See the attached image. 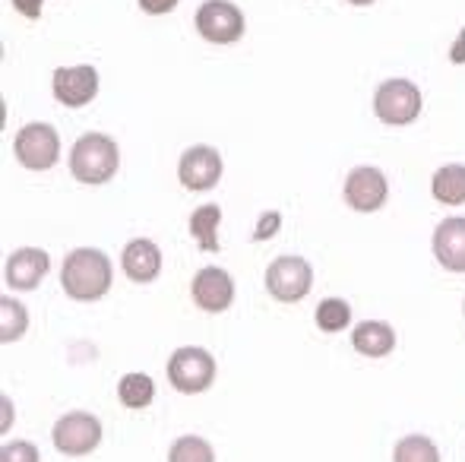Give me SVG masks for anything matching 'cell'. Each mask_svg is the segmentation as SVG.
<instances>
[{
	"label": "cell",
	"instance_id": "obj_1",
	"mask_svg": "<svg viewBox=\"0 0 465 462\" xmlns=\"http://www.w3.org/2000/svg\"><path fill=\"white\" fill-rule=\"evenodd\" d=\"M61 285L74 301H98L111 289V260L95 247H76L64 260Z\"/></svg>",
	"mask_w": 465,
	"mask_h": 462
},
{
	"label": "cell",
	"instance_id": "obj_2",
	"mask_svg": "<svg viewBox=\"0 0 465 462\" xmlns=\"http://www.w3.org/2000/svg\"><path fill=\"white\" fill-rule=\"evenodd\" d=\"M121 168V149L111 136L86 133L70 149V172L80 184H104Z\"/></svg>",
	"mask_w": 465,
	"mask_h": 462
},
{
	"label": "cell",
	"instance_id": "obj_3",
	"mask_svg": "<svg viewBox=\"0 0 465 462\" xmlns=\"http://www.w3.org/2000/svg\"><path fill=\"white\" fill-rule=\"evenodd\" d=\"M13 155L29 172H48L61 159V136L51 123H25L13 140Z\"/></svg>",
	"mask_w": 465,
	"mask_h": 462
},
{
	"label": "cell",
	"instance_id": "obj_4",
	"mask_svg": "<svg viewBox=\"0 0 465 462\" xmlns=\"http://www.w3.org/2000/svg\"><path fill=\"white\" fill-rule=\"evenodd\" d=\"M373 114L390 127H405L421 114V89L411 80H386L373 93Z\"/></svg>",
	"mask_w": 465,
	"mask_h": 462
},
{
	"label": "cell",
	"instance_id": "obj_5",
	"mask_svg": "<svg viewBox=\"0 0 465 462\" xmlns=\"http://www.w3.org/2000/svg\"><path fill=\"white\" fill-rule=\"evenodd\" d=\"M168 380L178 393H203L215 383V358L196 346L178 349L168 358Z\"/></svg>",
	"mask_w": 465,
	"mask_h": 462
},
{
	"label": "cell",
	"instance_id": "obj_6",
	"mask_svg": "<svg viewBox=\"0 0 465 462\" xmlns=\"http://www.w3.org/2000/svg\"><path fill=\"white\" fill-rule=\"evenodd\" d=\"M311 285L313 270L304 257H276L266 266V291L282 304H294L301 298H307Z\"/></svg>",
	"mask_w": 465,
	"mask_h": 462
},
{
	"label": "cell",
	"instance_id": "obj_7",
	"mask_svg": "<svg viewBox=\"0 0 465 462\" xmlns=\"http://www.w3.org/2000/svg\"><path fill=\"white\" fill-rule=\"evenodd\" d=\"M196 32L213 44H232L244 35V13L232 0H206L196 10Z\"/></svg>",
	"mask_w": 465,
	"mask_h": 462
},
{
	"label": "cell",
	"instance_id": "obj_8",
	"mask_svg": "<svg viewBox=\"0 0 465 462\" xmlns=\"http://www.w3.org/2000/svg\"><path fill=\"white\" fill-rule=\"evenodd\" d=\"M51 440H54L57 453H64V457H86L102 444V425L89 412H70L64 418H57Z\"/></svg>",
	"mask_w": 465,
	"mask_h": 462
},
{
	"label": "cell",
	"instance_id": "obj_9",
	"mask_svg": "<svg viewBox=\"0 0 465 462\" xmlns=\"http://www.w3.org/2000/svg\"><path fill=\"white\" fill-rule=\"evenodd\" d=\"M345 203L355 212H377L380 206L390 197V184H386V174L373 165L351 168L349 178H345Z\"/></svg>",
	"mask_w": 465,
	"mask_h": 462
},
{
	"label": "cell",
	"instance_id": "obj_10",
	"mask_svg": "<svg viewBox=\"0 0 465 462\" xmlns=\"http://www.w3.org/2000/svg\"><path fill=\"white\" fill-rule=\"evenodd\" d=\"M54 99L67 108H83L98 95V70L89 67V64H80V67H57L54 70Z\"/></svg>",
	"mask_w": 465,
	"mask_h": 462
},
{
	"label": "cell",
	"instance_id": "obj_11",
	"mask_svg": "<svg viewBox=\"0 0 465 462\" xmlns=\"http://www.w3.org/2000/svg\"><path fill=\"white\" fill-rule=\"evenodd\" d=\"M190 295H193L196 308H203L206 314H222V310H228L234 301V282L219 266H203L193 276Z\"/></svg>",
	"mask_w": 465,
	"mask_h": 462
},
{
	"label": "cell",
	"instance_id": "obj_12",
	"mask_svg": "<svg viewBox=\"0 0 465 462\" xmlns=\"http://www.w3.org/2000/svg\"><path fill=\"white\" fill-rule=\"evenodd\" d=\"M178 178L187 191H213L222 178V155L213 146H190L181 155Z\"/></svg>",
	"mask_w": 465,
	"mask_h": 462
},
{
	"label": "cell",
	"instance_id": "obj_13",
	"mask_svg": "<svg viewBox=\"0 0 465 462\" xmlns=\"http://www.w3.org/2000/svg\"><path fill=\"white\" fill-rule=\"evenodd\" d=\"M48 270H51V257L42 247H19V251H13L10 257H6L4 276H6V285H13V289L32 291L48 276Z\"/></svg>",
	"mask_w": 465,
	"mask_h": 462
},
{
	"label": "cell",
	"instance_id": "obj_14",
	"mask_svg": "<svg viewBox=\"0 0 465 462\" xmlns=\"http://www.w3.org/2000/svg\"><path fill=\"white\" fill-rule=\"evenodd\" d=\"M434 257L443 270L465 272V219H443L434 231Z\"/></svg>",
	"mask_w": 465,
	"mask_h": 462
},
{
	"label": "cell",
	"instance_id": "obj_15",
	"mask_svg": "<svg viewBox=\"0 0 465 462\" xmlns=\"http://www.w3.org/2000/svg\"><path fill=\"white\" fill-rule=\"evenodd\" d=\"M121 266H124V272H127V279H134V282H153V279H159V272H162L159 244L149 238L130 241L121 253Z\"/></svg>",
	"mask_w": 465,
	"mask_h": 462
},
{
	"label": "cell",
	"instance_id": "obj_16",
	"mask_svg": "<svg viewBox=\"0 0 465 462\" xmlns=\"http://www.w3.org/2000/svg\"><path fill=\"white\" fill-rule=\"evenodd\" d=\"M351 346L368 358H383L396 349V333H392V327L383 320H364V323H358L355 333H351Z\"/></svg>",
	"mask_w": 465,
	"mask_h": 462
},
{
	"label": "cell",
	"instance_id": "obj_17",
	"mask_svg": "<svg viewBox=\"0 0 465 462\" xmlns=\"http://www.w3.org/2000/svg\"><path fill=\"white\" fill-rule=\"evenodd\" d=\"M430 193L443 206L465 203V165H443L430 181Z\"/></svg>",
	"mask_w": 465,
	"mask_h": 462
},
{
	"label": "cell",
	"instance_id": "obj_18",
	"mask_svg": "<svg viewBox=\"0 0 465 462\" xmlns=\"http://www.w3.org/2000/svg\"><path fill=\"white\" fill-rule=\"evenodd\" d=\"M219 222H222V210L215 203L196 206L193 210V216H190V234H193L203 251H219V234H215Z\"/></svg>",
	"mask_w": 465,
	"mask_h": 462
},
{
	"label": "cell",
	"instance_id": "obj_19",
	"mask_svg": "<svg viewBox=\"0 0 465 462\" xmlns=\"http://www.w3.org/2000/svg\"><path fill=\"white\" fill-rule=\"evenodd\" d=\"M117 396L127 408H146L155 399V383L146 374H124L117 383Z\"/></svg>",
	"mask_w": 465,
	"mask_h": 462
},
{
	"label": "cell",
	"instance_id": "obj_20",
	"mask_svg": "<svg viewBox=\"0 0 465 462\" xmlns=\"http://www.w3.org/2000/svg\"><path fill=\"white\" fill-rule=\"evenodd\" d=\"M392 462H440V450L424 434H409V437H402L396 444Z\"/></svg>",
	"mask_w": 465,
	"mask_h": 462
},
{
	"label": "cell",
	"instance_id": "obj_21",
	"mask_svg": "<svg viewBox=\"0 0 465 462\" xmlns=\"http://www.w3.org/2000/svg\"><path fill=\"white\" fill-rule=\"evenodd\" d=\"M25 327H29V314L19 301L10 295L0 298V342H16L23 339Z\"/></svg>",
	"mask_w": 465,
	"mask_h": 462
},
{
	"label": "cell",
	"instance_id": "obj_22",
	"mask_svg": "<svg viewBox=\"0 0 465 462\" xmlns=\"http://www.w3.org/2000/svg\"><path fill=\"white\" fill-rule=\"evenodd\" d=\"M349 320H351V308L342 298H323L317 304V327L323 333H339V329L349 327Z\"/></svg>",
	"mask_w": 465,
	"mask_h": 462
},
{
	"label": "cell",
	"instance_id": "obj_23",
	"mask_svg": "<svg viewBox=\"0 0 465 462\" xmlns=\"http://www.w3.org/2000/svg\"><path fill=\"white\" fill-rule=\"evenodd\" d=\"M168 462H215V450L203 437H178L168 450Z\"/></svg>",
	"mask_w": 465,
	"mask_h": 462
},
{
	"label": "cell",
	"instance_id": "obj_24",
	"mask_svg": "<svg viewBox=\"0 0 465 462\" xmlns=\"http://www.w3.org/2000/svg\"><path fill=\"white\" fill-rule=\"evenodd\" d=\"M35 444H29V440H13V444H4L0 447V462H38Z\"/></svg>",
	"mask_w": 465,
	"mask_h": 462
},
{
	"label": "cell",
	"instance_id": "obj_25",
	"mask_svg": "<svg viewBox=\"0 0 465 462\" xmlns=\"http://www.w3.org/2000/svg\"><path fill=\"white\" fill-rule=\"evenodd\" d=\"M279 225H282V216H279V212H266V216L257 222V231H253V241H266V238H272V234L279 231Z\"/></svg>",
	"mask_w": 465,
	"mask_h": 462
},
{
	"label": "cell",
	"instance_id": "obj_26",
	"mask_svg": "<svg viewBox=\"0 0 465 462\" xmlns=\"http://www.w3.org/2000/svg\"><path fill=\"white\" fill-rule=\"evenodd\" d=\"M181 0H140V10L149 13V16H162V13H172Z\"/></svg>",
	"mask_w": 465,
	"mask_h": 462
},
{
	"label": "cell",
	"instance_id": "obj_27",
	"mask_svg": "<svg viewBox=\"0 0 465 462\" xmlns=\"http://www.w3.org/2000/svg\"><path fill=\"white\" fill-rule=\"evenodd\" d=\"M10 4H13V10H16L19 16L38 19V16H42V4H45V0H10Z\"/></svg>",
	"mask_w": 465,
	"mask_h": 462
},
{
	"label": "cell",
	"instance_id": "obj_28",
	"mask_svg": "<svg viewBox=\"0 0 465 462\" xmlns=\"http://www.w3.org/2000/svg\"><path fill=\"white\" fill-rule=\"evenodd\" d=\"M450 61H453V64H465V29L460 32V38H456L453 48H450Z\"/></svg>",
	"mask_w": 465,
	"mask_h": 462
},
{
	"label": "cell",
	"instance_id": "obj_29",
	"mask_svg": "<svg viewBox=\"0 0 465 462\" xmlns=\"http://www.w3.org/2000/svg\"><path fill=\"white\" fill-rule=\"evenodd\" d=\"M349 4H355V6H371L373 0H349Z\"/></svg>",
	"mask_w": 465,
	"mask_h": 462
},
{
	"label": "cell",
	"instance_id": "obj_30",
	"mask_svg": "<svg viewBox=\"0 0 465 462\" xmlns=\"http://www.w3.org/2000/svg\"><path fill=\"white\" fill-rule=\"evenodd\" d=\"M462 310H465V304H462Z\"/></svg>",
	"mask_w": 465,
	"mask_h": 462
}]
</instances>
